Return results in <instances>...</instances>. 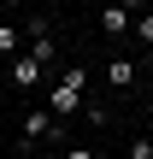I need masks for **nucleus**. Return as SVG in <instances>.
Segmentation results:
<instances>
[{"label": "nucleus", "instance_id": "obj_9", "mask_svg": "<svg viewBox=\"0 0 153 159\" xmlns=\"http://www.w3.org/2000/svg\"><path fill=\"white\" fill-rule=\"evenodd\" d=\"M65 159H94V153H88V148H71V153H65Z\"/></svg>", "mask_w": 153, "mask_h": 159}, {"label": "nucleus", "instance_id": "obj_2", "mask_svg": "<svg viewBox=\"0 0 153 159\" xmlns=\"http://www.w3.org/2000/svg\"><path fill=\"white\" fill-rule=\"evenodd\" d=\"M24 142H59V118L53 112H29L24 118Z\"/></svg>", "mask_w": 153, "mask_h": 159}, {"label": "nucleus", "instance_id": "obj_1", "mask_svg": "<svg viewBox=\"0 0 153 159\" xmlns=\"http://www.w3.org/2000/svg\"><path fill=\"white\" fill-rule=\"evenodd\" d=\"M136 18H142L136 6H100V30H106V35H130Z\"/></svg>", "mask_w": 153, "mask_h": 159}, {"label": "nucleus", "instance_id": "obj_6", "mask_svg": "<svg viewBox=\"0 0 153 159\" xmlns=\"http://www.w3.org/2000/svg\"><path fill=\"white\" fill-rule=\"evenodd\" d=\"M18 41H24V30H12V24H0V59H18Z\"/></svg>", "mask_w": 153, "mask_h": 159}, {"label": "nucleus", "instance_id": "obj_5", "mask_svg": "<svg viewBox=\"0 0 153 159\" xmlns=\"http://www.w3.org/2000/svg\"><path fill=\"white\" fill-rule=\"evenodd\" d=\"M47 106H53V112H88V94H77V89L53 83V89H47Z\"/></svg>", "mask_w": 153, "mask_h": 159}, {"label": "nucleus", "instance_id": "obj_7", "mask_svg": "<svg viewBox=\"0 0 153 159\" xmlns=\"http://www.w3.org/2000/svg\"><path fill=\"white\" fill-rule=\"evenodd\" d=\"M130 159H153V136H136L130 142Z\"/></svg>", "mask_w": 153, "mask_h": 159}, {"label": "nucleus", "instance_id": "obj_3", "mask_svg": "<svg viewBox=\"0 0 153 159\" xmlns=\"http://www.w3.org/2000/svg\"><path fill=\"white\" fill-rule=\"evenodd\" d=\"M12 83H18V89H35V83H41V59H35L29 47L12 59Z\"/></svg>", "mask_w": 153, "mask_h": 159}, {"label": "nucleus", "instance_id": "obj_4", "mask_svg": "<svg viewBox=\"0 0 153 159\" xmlns=\"http://www.w3.org/2000/svg\"><path fill=\"white\" fill-rule=\"evenodd\" d=\"M136 71H142V65H136V59H124V53H118V59H106V83H112V89H124V94L136 89Z\"/></svg>", "mask_w": 153, "mask_h": 159}, {"label": "nucleus", "instance_id": "obj_8", "mask_svg": "<svg viewBox=\"0 0 153 159\" xmlns=\"http://www.w3.org/2000/svg\"><path fill=\"white\" fill-rule=\"evenodd\" d=\"M136 35H142V41L153 47V12H142V18H136Z\"/></svg>", "mask_w": 153, "mask_h": 159}]
</instances>
